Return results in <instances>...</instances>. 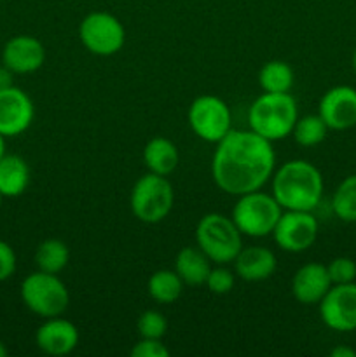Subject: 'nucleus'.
Instances as JSON below:
<instances>
[{
	"label": "nucleus",
	"instance_id": "obj_10",
	"mask_svg": "<svg viewBox=\"0 0 356 357\" xmlns=\"http://www.w3.org/2000/svg\"><path fill=\"white\" fill-rule=\"evenodd\" d=\"M276 244L288 253H302L309 250L318 239V220L313 211H293L286 209L281 213L274 230Z\"/></svg>",
	"mask_w": 356,
	"mask_h": 357
},
{
	"label": "nucleus",
	"instance_id": "obj_30",
	"mask_svg": "<svg viewBox=\"0 0 356 357\" xmlns=\"http://www.w3.org/2000/svg\"><path fill=\"white\" fill-rule=\"evenodd\" d=\"M16 253H14L13 246L6 241H0V282L7 281L16 272Z\"/></svg>",
	"mask_w": 356,
	"mask_h": 357
},
{
	"label": "nucleus",
	"instance_id": "obj_27",
	"mask_svg": "<svg viewBox=\"0 0 356 357\" xmlns=\"http://www.w3.org/2000/svg\"><path fill=\"white\" fill-rule=\"evenodd\" d=\"M327 271L332 284H348V282H355L356 279V264L348 257L334 258L327 265Z\"/></svg>",
	"mask_w": 356,
	"mask_h": 357
},
{
	"label": "nucleus",
	"instance_id": "obj_23",
	"mask_svg": "<svg viewBox=\"0 0 356 357\" xmlns=\"http://www.w3.org/2000/svg\"><path fill=\"white\" fill-rule=\"evenodd\" d=\"M147 289H149L150 298L156 300L157 303L168 305L180 298L184 291V281L175 271H157L150 275Z\"/></svg>",
	"mask_w": 356,
	"mask_h": 357
},
{
	"label": "nucleus",
	"instance_id": "obj_17",
	"mask_svg": "<svg viewBox=\"0 0 356 357\" xmlns=\"http://www.w3.org/2000/svg\"><path fill=\"white\" fill-rule=\"evenodd\" d=\"M276 267H278L276 255L269 248L262 246L241 248L234 260L236 274L248 282L265 281L274 274Z\"/></svg>",
	"mask_w": 356,
	"mask_h": 357
},
{
	"label": "nucleus",
	"instance_id": "obj_28",
	"mask_svg": "<svg viewBox=\"0 0 356 357\" xmlns=\"http://www.w3.org/2000/svg\"><path fill=\"white\" fill-rule=\"evenodd\" d=\"M205 284L215 295H227L234 288V274L225 267L212 268Z\"/></svg>",
	"mask_w": 356,
	"mask_h": 357
},
{
	"label": "nucleus",
	"instance_id": "obj_26",
	"mask_svg": "<svg viewBox=\"0 0 356 357\" xmlns=\"http://www.w3.org/2000/svg\"><path fill=\"white\" fill-rule=\"evenodd\" d=\"M136 330H138V335L142 338H156V340H161L168 331V321L157 310H145L138 317Z\"/></svg>",
	"mask_w": 356,
	"mask_h": 357
},
{
	"label": "nucleus",
	"instance_id": "obj_11",
	"mask_svg": "<svg viewBox=\"0 0 356 357\" xmlns=\"http://www.w3.org/2000/svg\"><path fill=\"white\" fill-rule=\"evenodd\" d=\"M320 316L325 326L339 333L356 330V284H332L320 302Z\"/></svg>",
	"mask_w": 356,
	"mask_h": 357
},
{
	"label": "nucleus",
	"instance_id": "obj_3",
	"mask_svg": "<svg viewBox=\"0 0 356 357\" xmlns=\"http://www.w3.org/2000/svg\"><path fill=\"white\" fill-rule=\"evenodd\" d=\"M299 119L295 98L290 93H264L248 110L250 129L269 142H279L292 135Z\"/></svg>",
	"mask_w": 356,
	"mask_h": 357
},
{
	"label": "nucleus",
	"instance_id": "obj_29",
	"mask_svg": "<svg viewBox=\"0 0 356 357\" xmlns=\"http://www.w3.org/2000/svg\"><path fill=\"white\" fill-rule=\"evenodd\" d=\"M131 357H170L166 345L156 338H142L131 349Z\"/></svg>",
	"mask_w": 356,
	"mask_h": 357
},
{
	"label": "nucleus",
	"instance_id": "obj_4",
	"mask_svg": "<svg viewBox=\"0 0 356 357\" xmlns=\"http://www.w3.org/2000/svg\"><path fill=\"white\" fill-rule=\"evenodd\" d=\"M243 234L232 222L220 213H208L199 220L195 227V243L198 248L213 261L225 265L236 260L243 248Z\"/></svg>",
	"mask_w": 356,
	"mask_h": 357
},
{
	"label": "nucleus",
	"instance_id": "obj_25",
	"mask_svg": "<svg viewBox=\"0 0 356 357\" xmlns=\"http://www.w3.org/2000/svg\"><path fill=\"white\" fill-rule=\"evenodd\" d=\"M327 132L328 126L325 124L320 114H316L297 119L292 135L300 146H316L327 138Z\"/></svg>",
	"mask_w": 356,
	"mask_h": 357
},
{
	"label": "nucleus",
	"instance_id": "obj_13",
	"mask_svg": "<svg viewBox=\"0 0 356 357\" xmlns=\"http://www.w3.org/2000/svg\"><path fill=\"white\" fill-rule=\"evenodd\" d=\"M318 114L328 129L346 131L356 126V89L351 86H335L320 100Z\"/></svg>",
	"mask_w": 356,
	"mask_h": 357
},
{
	"label": "nucleus",
	"instance_id": "obj_9",
	"mask_svg": "<svg viewBox=\"0 0 356 357\" xmlns=\"http://www.w3.org/2000/svg\"><path fill=\"white\" fill-rule=\"evenodd\" d=\"M79 37L84 47L93 54L112 56L124 45L126 30L114 14L94 10L80 21Z\"/></svg>",
	"mask_w": 356,
	"mask_h": 357
},
{
	"label": "nucleus",
	"instance_id": "obj_32",
	"mask_svg": "<svg viewBox=\"0 0 356 357\" xmlns=\"http://www.w3.org/2000/svg\"><path fill=\"white\" fill-rule=\"evenodd\" d=\"M332 357H356V351L351 347H346V345H339L334 351L330 352Z\"/></svg>",
	"mask_w": 356,
	"mask_h": 357
},
{
	"label": "nucleus",
	"instance_id": "obj_31",
	"mask_svg": "<svg viewBox=\"0 0 356 357\" xmlns=\"http://www.w3.org/2000/svg\"><path fill=\"white\" fill-rule=\"evenodd\" d=\"M13 75L14 73L7 68L6 65L0 66V89H7V87L14 86L13 84Z\"/></svg>",
	"mask_w": 356,
	"mask_h": 357
},
{
	"label": "nucleus",
	"instance_id": "obj_14",
	"mask_svg": "<svg viewBox=\"0 0 356 357\" xmlns=\"http://www.w3.org/2000/svg\"><path fill=\"white\" fill-rule=\"evenodd\" d=\"M44 45L31 35H16L3 45L2 65H6L13 73H20V75L34 73L44 65Z\"/></svg>",
	"mask_w": 356,
	"mask_h": 357
},
{
	"label": "nucleus",
	"instance_id": "obj_18",
	"mask_svg": "<svg viewBox=\"0 0 356 357\" xmlns=\"http://www.w3.org/2000/svg\"><path fill=\"white\" fill-rule=\"evenodd\" d=\"M143 162L150 173L168 176L178 167L180 153L171 139L157 136V138L150 139L143 149Z\"/></svg>",
	"mask_w": 356,
	"mask_h": 357
},
{
	"label": "nucleus",
	"instance_id": "obj_33",
	"mask_svg": "<svg viewBox=\"0 0 356 357\" xmlns=\"http://www.w3.org/2000/svg\"><path fill=\"white\" fill-rule=\"evenodd\" d=\"M6 155V136L0 135V159Z\"/></svg>",
	"mask_w": 356,
	"mask_h": 357
},
{
	"label": "nucleus",
	"instance_id": "obj_2",
	"mask_svg": "<svg viewBox=\"0 0 356 357\" xmlns=\"http://www.w3.org/2000/svg\"><path fill=\"white\" fill-rule=\"evenodd\" d=\"M323 176L307 160H288L272 173V195L283 209L313 211L323 197Z\"/></svg>",
	"mask_w": 356,
	"mask_h": 357
},
{
	"label": "nucleus",
	"instance_id": "obj_19",
	"mask_svg": "<svg viewBox=\"0 0 356 357\" xmlns=\"http://www.w3.org/2000/svg\"><path fill=\"white\" fill-rule=\"evenodd\" d=\"M30 185V166L20 155H3L0 159V194L3 197H20Z\"/></svg>",
	"mask_w": 356,
	"mask_h": 357
},
{
	"label": "nucleus",
	"instance_id": "obj_21",
	"mask_svg": "<svg viewBox=\"0 0 356 357\" xmlns=\"http://www.w3.org/2000/svg\"><path fill=\"white\" fill-rule=\"evenodd\" d=\"M293 80H295V75H293L292 66L279 59L267 61L258 72V84L265 93H290Z\"/></svg>",
	"mask_w": 356,
	"mask_h": 357
},
{
	"label": "nucleus",
	"instance_id": "obj_20",
	"mask_svg": "<svg viewBox=\"0 0 356 357\" xmlns=\"http://www.w3.org/2000/svg\"><path fill=\"white\" fill-rule=\"evenodd\" d=\"M209 258L202 253L199 248L185 246L178 251L175 258V272L180 275L184 284L188 286H201L208 279L209 271Z\"/></svg>",
	"mask_w": 356,
	"mask_h": 357
},
{
	"label": "nucleus",
	"instance_id": "obj_12",
	"mask_svg": "<svg viewBox=\"0 0 356 357\" xmlns=\"http://www.w3.org/2000/svg\"><path fill=\"white\" fill-rule=\"evenodd\" d=\"M34 103L23 89L10 86L0 89V135L6 138L20 136L34 121Z\"/></svg>",
	"mask_w": 356,
	"mask_h": 357
},
{
	"label": "nucleus",
	"instance_id": "obj_35",
	"mask_svg": "<svg viewBox=\"0 0 356 357\" xmlns=\"http://www.w3.org/2000/svg\"><path fill=\"white\" fill-rule=\"evenodd\" d=\"M353 68H355V72H356V49H355V52H353Z\"/></svg>",
	"mask_w": 356,
	"mask_h": 357
},
{
	"label": "nucleus",
	"instance_id": "obj_16",
	"mask_svg": "<svg viewBox=\"0 0 356 357\" xmlns=\"http://www.w3.org/2000/svg\"><path fill=\"white\" fill-rule=\"evenodd\" d=\"M332 288L327 265L306 264L293 274L292 293L302 305H316Z\"/></svg>",
	"mask_w": 356,
	"mask_h": 357
},
{
	"label": "nucleus",
	"instance_id": "obj_36",
	"mask_svg": "<svg viewBox=\"0 0 356 357\" xmlns=\"http://www.w3.org/2000/svg\"><path fill=\"white\" fill-rule=\"evenodd\" d=\"M2 199H3V195L0 194V206H2Z\"/></svg>",
	"mask_w": 356,
	"mask_h": 357
},
{
	"label": "nucleus",
	"instance_id": "obj_24",
	"mask_svg": "<svg viewBox=\"0 0 356 357\" xmlns=\"http://www.w3.org/2000/svg\"><path fill=\"white\" fill-rule=\"evenodd\" d=\"M332 209L342 222H356V174L344 178L335 188L334 197H332Z\"/></svg>",
	"mask_w": 356,
	"mask_h": 357
},
{
	"label": "nucleus",
	"instance_id": "obj_7",
	"mask_svg": "<svg viewBox=\"0 0 356 357\" xmlns=\"http://www.w3.org/2000/svg\"><path fill=\"white\" fill-rule=\"evenodd\" d=\"M175 202V192L166 176L147 173L140 178L131 190L129 206L136 220L143 223H159L170 215Z\"/></svg>",
	"mask_w": 356,
	"mask_h": 357
},
{
	"label": "nucleus",
	"instance_id": "obj_6",
	"mask_svg": "<svg viewBox=\"0 0 356 357\" xmlns=\"http://www.w3.org/2000/svg\"><path fill=\"white\" fill-rule=\"evenodd\" d=\"M281 213L283 208L274 195L255 190L239 195L230 218L243 236L265 237L272 234Z\"/></svg>",
	"mask_w": 356,
	"mask_h": 357
},
{
	"label": "nucleus",
	"instance_id": "obj_8",
	"mask_svg": "<svg viewBox=\"0 0 356 357\" xmlns=\"http://www.w3.org/2000/svg\"><path fill=\"white\" fill-rule=\"evenodd\" d=\"M187 119L194 135L208 143H218L232 129L230 108L213 94L195 98L188 107Z\"/></svg>",
	"mask_w": 356,
	"mask_h": 357
},
{
	"label": "nucleus",
	"instance_id": "obj_34",
	"mask_svg": "<svg viewBox=\"0 0 356 357\" xmlns=\"http://www.w3.org/2000/svg\"><path fill=\"white\" fill-rule=\"evenodd\" d=\"M7 354H9V351H7L6 344H3V342H0V357H6Z\"/></svg>",
	"mask_w": 356,
	"mask_h": 357
},
{
	"label": "nucleus",
	"instance_id": "obj_15",
	"mask_svg": "<svg viewBox=\"0 0 356 357\" xmlns=\"http://www.w3.org/2000/svg\"><path fill=\"white\" fill-rule=\"evenodd\" d=\"M37 347L49 356H66L79 344V330L63 317H49L35 333Z\"/></svg>",
	"mask_w": 356,
	"mask_h": 357
},
{
	"label": "nucleus",
	"instance_id": "obj_1",
	"mask_svg": "<svg viewBox=\"0 0 356 357\" xmlns=\"http://www.w3.org/2000/svg\"><path fill=\"white\" fill-rule=\"evenodd\" d=\"M272 142L251 129H230L218 143L212 159V176L216 187L229 195L260 190L274 173Z\"/></svg>",
	"mask_w": 356,
	"mask_h": 357
},
{
	"label": "nucleus",
	"instance_id": "obj_5",
	"mask_svg": "<svg viewBox=\"0 0 356 357\" xmlns=\"http://www.w3.org/2000/svg\"><path fill=\"white\" fill-rule=\"evenodd\" d=\"M21 300L30 312L49 319L61 316L68 309L70 295L58 274L38 271L21 282Z\"/></svg>",
	"mask_w": 356,
	"mask_h": 357
},
{
	"label": "nucleus",
	"instance_id": "obj_22",
	"mask_svg": "<svg viewBox=\"0 0 356 357\" xmlns=\"http://www.w3.org/2000/svg\"><path fill=\"white\" fill-rule=\"evenodd\" d=\"M70 251L61 239H45L35 251V264L38 271L47 274H59L68 265Z\"/></svg>",
	"mask_w": 356,
	"mask_h": 357
}]
</instances>
